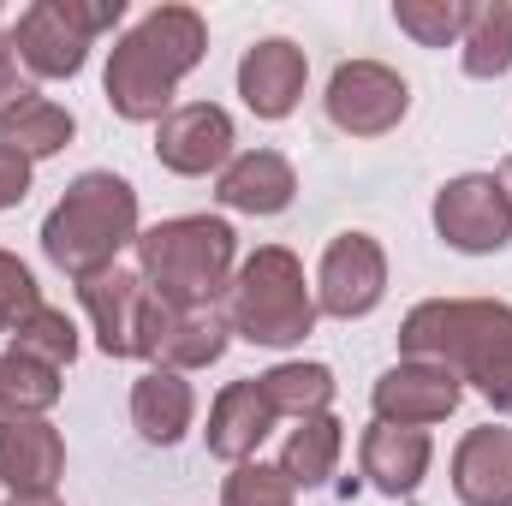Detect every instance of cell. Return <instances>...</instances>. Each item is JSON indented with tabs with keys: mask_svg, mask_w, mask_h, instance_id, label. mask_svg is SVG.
Returning <instances> with one entry per match:
<instances>
[{
	"mask_svg": "<svg viewBox=\"0 0 512 506\" xmlns=\"http://www.w3.org/2000/svg\"><path fill=\"white\" fill-rule=\"evenodd\" d=\"M209 54V30L191 6H155L143 12V24H131L126 36L108 48V102L131 126H161L173 114V96L185 84V72H197Z\"/></svg>",
	"mask_w": 512,
	"mask_h": 506,
	"instance_id": "cell-1",
	"label": "cell"
},
{
	"mask_svg": "<svg viewBox=\"0 0 512 506\" xmlns=\"http://www.w3.org/2000/svg\"><path fill=\"white\" fill-rule=\"evenodd\" d=\"M405 358L447 364L459 381L512 411V304L501 298H429L399 328Z\"/></svg>",
	"mask_w": 512,
	"mask_h": 506,
	"instance_id": "cell-2",
	"label": "cell"
},
{
	"mask_svg": "<svg viewBox=\"0 0 512 506\" xmlns=\"http://www.w3.org/2000/svg\"><path fill=\"white\" fill-rule=\"evenodd\" d=\"M233 262H239V239L221 215H179L137 233V274L167 310L215 304L233 286Z\"/></svg>",
	"mask_w": 512,
	"mask_h": 506,
	"instance_id": "cell-3",
	"label": "cell"
},
{
	"mask_svg": "<svg viewBox=\"0 0 512 506\" xmlns=\"http://www.w3.org/2000/svg\"><path fill=\"white\" fill-rule=\"evenodd\" d=\"M126 245H137V191L120 173H78L42 221V251L72 280L114 268Z\"/></svg>",
	"mask_w": 512,
	"mask_h": 506,
	"instance_id": "cell-4",
	"label": "cell"
},
{
	"mask_svg": "<svg viewBox=\"0 0 512 506\" xmlns=\"http://www.w3.org/2000/svg\"><path fill=\"white\" fill-rule=\"evenodd\" d=\"M316 292L304 286V262L280 245H262L256 256L239 262L233 286H227V322L233 334H245L251 346H298L316 328Z\"/></svg>",
	"mask_w": 512,
	"mask_h": 506,
	"instance_id": "cell-5",
	"label": "cell"
},
{
	"mask_svg": "<svg viewBox=\"0 0 512 506\" xmlns=\"http://www.w3.org/2000/svg\"><path fill=\"white\" fill-rule=\"evenodd\" d=\"M126 18V0H36L12 24V48L36 78H78L90 42Z\"/></svg>",
	"mask_w": 512,
	"mask_h": 506,
	"instance_id": "cell-6",
	"label": "cell"
},
{
	"mask_svg": "<svg viewBox=\"0 0 512 506\" xmlns=\"http://www.w3.org/2000/svg\"><path fill=\"white\" fill-rule=\"evenodd\" d=\"M78 298L96 322V340L108 358H155V340L167 328V304L149 292L143 274L131 268H102V274H84L78 280Z\"/></svg>",
	"mask_w": 512,
	"mask_h": 506,
	"instance_id": "cell-7",
	"label": "cell"
},
{
	"mask_svg": "<svg viewBox=\"0 0 512 506\" xmlns=\"http://www.w3.org/2000/svg\"><path fill=\"white\" fill-rule=\"evenodd\" d=\"M435 233L465 256H489L512 245V203L495 173H459L435 191Z\"/></svg>",
	"mask_w": 512,
	"mask_h": 506,
	"instance_id": "cell-8",
	"label": "cell"
},
{
	"mask_svg": "<svg viewBox=\"0 0 512 506\" xmlns=\"http://www.w3.org/2000/svg\"><path fill=\"white\" fill-rule=\"evenodd\" d=\"M405 114H411V90L382 60H346L328 78V120L346 137H387Z\"/></svg>",
	"mask_w": 512,
	"mask_h": 506,
	"instance_id": "cell-9",
	"label": "cell"
},
{
	"mask_svg": "<svg viewBox=\"0 0 512 506\" xmlns=\"http://www.w3.org/2000/svg\"><path fill=\"white\" fill-rule=\"evenodd\" d=\"M387 292V256L370 233H340L322 268H316V310L322 316H340V322H358L382 304Z\"/></svg>",
	"mask_w": 512,
	"mask_h": 506,
	"instance_id": "cell-10",
	"label": "cell"
},
{
	"mask_svg": "<svg viewBox=\"0 0 512 506\" xmlns=\"http://www.w3.org/2000/svg\"><path fill=\"white\" fill-rule=\"evenodd\" d=\"M459 399H465V381L447 364H429V358H399L370 393L376 423H393V429H429V423L453 417Z\"/></svg>",
	"mask_w": 512,
	"mask_h": 506,
	"instance_id": "cell-11",
	"label": "cell"
},
{
	"mask_svg": "<svg viewBox=\"0 0 512 506\" xmlns=\"http://www.w3.org/2000/svg\"><path fill=\"white\" fill-rule=\"evenodd\" d=\"M155 155L167 173H185V179H203V173H221L233 161V114L215 108V102H185L173 108L161 126H155Z\"/></svg>",
	"mask_w": 512,
	"mask_h": 506,
	"instance_id": "cell-12",
	"label": "cell"
},
{
	"mask_svg": "<svg viewBox=\"0 0 512 506\" xmlns=\"http://www.w3.org/2000/svg\"><path fill=\"white\" fill-rule=\"evenodd\" d=\"M304 78H310V60L286 36L256 42L239 60V96H245V108L256 120H286L298 108V96H304Z\"/></svg>",
	"mask_w": 512,
	"mask_h": 506,
	"instance_id": "cell-13",
	"label": "cell"
},
{
	"mask_svg": "<svg viewBox=\"0 0 512 506\" xmlns=\"http://www.w3.org/2000/svg\"><path fill=\"white\" fill-rule=\"evenodd\" d=\"M66 471V441L48 417H6L0 423V483L12 495H54Z\"/></svg>",
	"mask_w": 512,
	"mask_h": 506,
	"instance_id": "cell-14",
	"label": "cell"
},
{
	"mask_svg": "<svg viewBox=\"0 0 512 506\" xmlns=\"http://www.w3.org/2000/svg\"><path fill=\"white\" fill-rule=\"evenodd\" d=\"M453 495L465 506H512V429L483 423L453 453Z\"/></svg>",
	"mask_w": 512,
	"mask_h": 506,
	"instance_id": "cell-15",
	"label": "cell"
},
{
	"mask_svg": "<svg viewBox=\"0 0 512 506\" xmlns=\"http://www.w3.org/2000/svg\"><path fill=\"white\" fill-rule=\"evenodd\" d=\"M429 459H435V441L429 429H393V423H370L364 429V447H358V465L364 477L382 489V495H417V483L429 477Z\"/></svg>",
	"mask_w": 512,
	"mask_h": 506,
	"instance_id": "cell-16",
	"label": "cell"
},
{
	"mask_svg": "<svg viewBox=\"0 0 512 506\" xmlns=\"http://www.w3.org/2000/svg\"><path fill=\"white\" fill-rule=\"evenodd\" d=\"M280 417H274V405L262 399V387L256 381H233V387H221V399L209 405V453L215 459H227V465H245L256 459V447L268 441V429H274Z\"/></svg>",
	"mask_w": 512,
	"mask_h": 506,
	"instance_id": "cell-17",
	"label": "cell"
},
{
	"mask_svg": "<svg viewBox=\"0 0 512 506\" xmlns=\"http://www.w3.org/2000/svg\"><path fill=\"white\" fill-rule=\"evenodd\" d=\"M292 191H298V173H292V161L274 155V149H245V155H233V161L221 167V185H215V197H221L227 209H239V215H280V209L292 203Z\"/></svg>",
	"mask_w": 512,
	"mask_h": 506,
	"instance_id": "cell-18",
	"label": "cell"
},
{
	"mask_svg": "<svg viewBox=\"0 0 512 506\" xmlns=\"http://www.w3.org/2000/svg\"><path fill=\"white\" fill-rule=\"evenodd\" d=\"M227 340H233V322H227L221 304L167 310V328H161V340H155V370H179V376L209 370V364H221Z\"/></svg>",
	"mask_w": 512,
	"mask_h": 506,
	"instance_id": "cell-19",
	"label": "cell"
},
{
	"mask_svg": "<svg viewBox=\"0 0 512 506\" xmlns=\"http://www.w3.org/2000/svg\"><path fill=\"white\" fill-rule=\"evenodd\" d=\"M191 417H197V393H191V381L179 376V370L137 376V387H131V423H137L143 441L173 447V441H185Z\"/></svg>",
	"mask_w": 512,
	"mask_h": 506,
	"instance_id": "cell-20",
	"label": "cell"
},
{
	"mask_svg": "<svg viewBox=\"0 0 512 506\" xmlns=\"http://www.w3.org/2000/svg\"><path fill=\"white\" fill-rule=\"evenodd\" d=\"M72 131H78V120H72L60 102L36 96V90H18V96L0 108V143L18 149L24 161H48V155H60V149L72 143Z\"/></svg>",
	"mask_w": 512,
	"mask_h": 506,
	"instance_id": "cell-21",
	"label": "cell"
},
{
	"mask_svg": "<svg viewBox=\"0 0 512 506\" xmlns=\"http://www.w3.org/2000/svg\"><path fill=\"white\" fill-rule=\"evenodd\" d=\"M340 447H346V423L334 411H316L292 429V441L280 453V471L292 477V489H322L340 465Z\"/></svg>",
	"mask_w": 512,
	"mask_h": 506,
	"instance_id": "cell-22",
	"label": "cell"
},
{
	"mask_svg": "<svg viewBox=\"0 0 512 506\" xmlns=\"http://www.w3.org/2000/svg\"><path fill=\"white\" fill-rule=\"evenodd\" d=\"M262 399L274 405V417H316L334 405V370L328 364H274L268 376H256Z\"/></svg>",
	"mask_w": 512,
	"mask_h": 506,
	"instance_id": "cell-23",
	"label": "cell"
},
{
	"mask_svg": "<svg viewBox=\"0 0 512 506\" xmlns=\"http://www.w3.org/2000/svg\"><path fill=\"white\" fill-rule=\"evenodd\" d=\"M459 48H465V72L471 78H507L512 72V6L507 0L471 6V24H465Z\"/></svg>",
	"mask_w": 512,
	"mask_h": 506,
	"instance_id": "cell-24",
	"label": "cell"
},
{
	"mask_svg": "<svg viewBox=\"0 0 512 506\" xmlns=\"http://www.w3.org/2000/svg\"><path fill=\"white\" fill-rule=\"evenodd\" d=\"M393 24L423 48H447L471 24V0H393Z\"/></svg>",
	"mask_w": 512,
	"mask_h": 506,
	"instance_id": "cell-25",
	"label": "cell"
},
{
	"mask_svg": "<svg viewBox=\"0 0 512 506\" xmlns=\"http://www.w3.org/2000/svg\"><path fill=\"white\" fill-rule=\"evenodd\" d=\"M12 352L36 358V364H48V370H66V364L78 358V328H72V316H66V310L42 304V310L12 334Z\"/></svg>",
	"mask_w": 512,
	"mask_h": 506,
	"instance_id": "cell-26",
	"label": "cell"
},
{
	"mask_svg": "<svg viewBox=\"0 0 512 506\" xmlns=\"http://www.w3.org/2000/svg\"><path fill=\"white\" fill-rule=\"evenodd\" d=\"M0 370H6V417H42V411L60 399V370L36 364V358H24V352H6ZM6 417H0V423H6Z\"/></svg>",
	"mask_w": 512,
	"mask_h": 506,
	"instance_id": "cell-27",
	"label": "cell"
},
{
	"mask_svg": "<svg viewBox=\"0 0 512 506\" xmlns=\"http://www.w3.org/2000/svg\"><path fill=\"white\" fill-rule=\"evenodd\" d=\"M292 477L280 465H262V459H245L233 465L227 489H221V506H292Z\"/></svg>",
	"mask_w": 512,
	"mask_h": 506,
	"instance_id": "cell-28",
	"label": "cell"
},
{
	"mask_svg": "<svg viewBox=\"0 0 512 506\" xmlns=\"http://www.w3.org/2000/svg\"><path fill=\"white\" fill-rule=\"evenodd\" d=\"M36 310H42V286H36V274H30L12 251H0V334H18Z\"/></svg>",
	"mask_w": 512,
	"mask_h": 506,
	"instance_id": "cell-29",
	"label": "cell"
},
{
	"mask_svg": "<svg viewBox=\"0 0 512 506\" xmlns=\"http://www.w3.org/2000/svg\"><path fill=\"white\" fill-rule=\"evenodd\" d=\"M30 167H36V161H24L18 149L0 143V209H18V203L30 197Z\"/></svg>",
	"mask_w": 512,
	"mask_h": 506,
	"instance_id": "cell-30",
	"label": "cell"
},
{
	"mask_svg": "<svg viewBox=\"0 0 512 506\" xmlns=\"http://www.w3.org/2000/svg\"><path fill=\"white\" fill-rule=\"evenodd\" d=\"M24 84H18V48H12V36H0V108L18 96Z\"/></svg>",
	"mask_w": 512,
	"mask_h": 506,
	"instance_id": "cell-31",
	"label": "cell"
},
{
	"mask_svg": "<svg viewBox=\"0 0 512 506\" xmlns=\"http://www.w3.org/2000/svg\"><path fill=\"white\" fill-rule=\"evenodd\" d=\"M6 506H60L54 495H6Z\"/></svg>",
	"mask_w": 512,
	"mask_h": 506,
	"instance_id": "cell-32",
	"label": "cell"
},
{
	"mask_svg": "<svg viewBox=\"0 0 512 506\" xmlns=\"http://www.w3.org/2000/svg\"><path fill=\"white\" fill-rule=\"evenodd\" d=\"M501 185H507V203H512V155L501 161Z\"/></svg>",
	"mask_w": 512,
	"mask_h": 506,
	"instance_id": "cell-33",
	"label": "cell"
},
{
	"mask_svg": "<svg viewBox=\"0 0 512 506\" xmlns=\"http://www.w3.org/2000/svg\"><path fill=\"white\" fill-rule=\"evenodd\" d=\"M0 417H6V370H0Z\"/></svg>",
	"mask_w": 512,
	"mask_h": 506,
	"instance_id": "cell-34",
	"label": "cell"
}]
</instances>
